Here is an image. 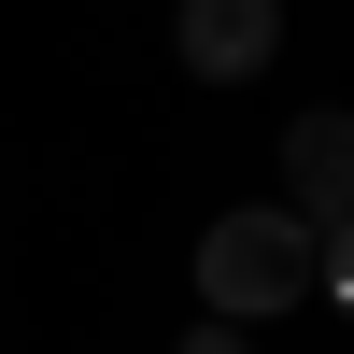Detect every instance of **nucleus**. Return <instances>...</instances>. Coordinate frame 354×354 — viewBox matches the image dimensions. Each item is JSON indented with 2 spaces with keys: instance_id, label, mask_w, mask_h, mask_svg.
Instances as JSON below:
<instances>
[{
  "instance_id": "4",
  "label": "nucleus",
  "mask_w": 354,
  "mask_h": 354,
  "mask_svg": "<svg viewBox=\"0 0 354 354\" xmlns=\"http://www.w3.org/2000/svg\"><path fill=\"white\" fill-rule=\"evenodd\" d=\"M312 298H326V312H340V326H354V213L326 227V283H312Z\"/></svg>"
},
{
  "instance_id": "5",
  "label": "nucleus",
  "mask_w": 354,
  "mask_h": 354,
  "mask_svg": "<svg viewBox=\"0 0 354 354\" xmlns=\"http://www.w3.org/2000/svg\"><path fill=\"white\" fill-rule=\"evenodd\" d=\"M185 354H255V340L227 326V312H198V326H185Z\"/></svg>"
},
{
  "instance_id": "3",
  "label": "nucleus",
  "mask_w": 354,
  "mask_h": 354,
  "mask_svg": "<svg viewBox=\"0 0 354 354\" xmlns=\"http://www.w3.org/2000/svg\"><path fill=\"white\" fill-rule=\"evenodd\" d=\"M283 213H312V227H340L354 213V113H298V128H283Z\"/></svg>"
},
{
  "instance_id": "1",
  "label": "nucleus",
  "mask_w": 354,
  "mask_h": 354,
  "mask_svg": "<svg viewBox=\"0 0 354 354\" xmlns=\"http://www.w3.org/2000/svg\"><path fill=\"white\" fill-rule=\"evenodd\" d=\"M312 283H326V227L283 213V198H241V213L198 227V312H227V326L312 312Z\"/></svg>"
},
{
  "instance_id": "2",
  "label": "nucleus",
  "mask_w": 354,
  "mask_h": 354,
  "mask_svg": "<svg viewBox=\"0 0 354 354\" xmlns=\"http://www.w3.org/2000/svg\"><path fill=\"white\" fill-rule=\"evenodd\" d=\"M270 43H283V0H185V15H170V57H185L198 85H255Z\"/></svg>"
}]
</instances>
